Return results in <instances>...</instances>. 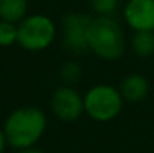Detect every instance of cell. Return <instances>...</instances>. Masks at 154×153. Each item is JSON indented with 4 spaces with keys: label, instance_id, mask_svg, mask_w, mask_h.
I'll use <instances>...</instances> for the list:
<instances>
[{
    "label": "cell",
    "instance_id": "1",
    "mask_svg": "<svg viewBox=\"0 0 154 153\" xmlns=\"http://www.w3.org/2000/svg\"><path fill=\"white\" fill-rule=\"evenodd\" d=\"M48 128L44 110L35 105H23L12 110L3 123V132L9 147L18 150L35 147Z\"/></svg>",
    "mask_w": 154,
    "mask_h": 153
},
{
    "label": "cell",
    "instance_id": "2",
    "mask_svg": "<svg viewBox=\"0 0 154 153\" xmlns=\"http://www.w3.org/2000/svg\"><path fill=\"white\" fill-rule=\"evenodd\" d=\"M88 50L106 62L118 60L126 51V36L112 17H93L88 29Z\"/></svg>",
    "mask_w": 154,
    "mask_h": 153
},
{
    "label": "cell",
    "instance_id": "3",
    "mask_svg": "<svg viewBox=\"0 0 154 153\" xmlns=\"http://www.w3.org/2000/svg\"><path fill=\"white\" fill-rule=\"evenodd\" d=\"M84 113L97 123L115 120L121 111L124 99L118 87L111 84H94L84 95Z\"/></svg>",
    "mask_w": 154,
    "mask_h": 153
},
{
    "label": "cell",
    "instance_id": "4",
    "mask_svg": "<svg viewBox=\"0 0 154 153\" xmlns=\"http://www.w3.org/2000/svg\"><path fill=\"white\" fill-rule=\"evenodd\" d=\"M17 44L26 51L39 53L50 48L57 36V26L45 14H32L18 24Z\"/></svg>",
    "mask_w": 154,
    "mask_h": 153
},
{
    "label": "cell",
    "instance_id": "5",
    "mask_svg": "<svg viewBox=\"0 0 154 153\" xmlns=\"http://www.w3.org/2000/svg\"><path fill=\"white\" fill-rule=\"evenodd\" d=\"M93 17L84 12H67L61 18L63 44L66 50L81 54L88 50V29Z\"/></svg>",
    "mask_w": 154,
    "mask_h": 153
},
{
    "label": "cell",
    "instance_id": "6",
    "mask_svg": "<svg viewBox=\"0 0 154 153\" xmlns=\"http://www.w3.org/2000/svg\"><path fill=\"white\" fill-rule=\"evenodd\" d=\"M51 113L61 122H76L84 114V96L73 87L61 84L57 87L50 99Z\"/></svg>",
    "mask_w": 154,
    "mask_h": 153
},
{
    "label": "cell",
    "instance_id": "7",
    "mask_svg": "<svg viewBox=\"0 0 154 153\" xmlns=\"http://www.w3.org/2000/svg\"><path fill=\"white\" fill-rule=\"evenodd\" d=\"M123 18L133 32H154V0H127Z\"/></svg>",
    "mask_w": 154,
    "mask_h": 153
},
{
    "label": "cell",
    "instance_id": "8",
    "mask_svg": "<svg viewBox=\"0 0 154 153\" xmlns=\"http://www.w3.org/2000/svg\"><path fill=\"white\" fill-rule=\"evenodd\" d=\"M118 90H120L124 102L138 104L148 96L150 83H148L147 77H144L141 74H129L120 81Z\"/></svg>",
    "mask_w": 154,
    "mask_h": 153
},
{
    "label": "cell",
    "instance_id": "9",
    "mask_svg": "<svg viewBox=\"0 0 154 153\" xmlns=\"http://www.w3.org/2000/svg\"><path fill=\"white\" fill-rule=\"evenodd\" d=\"M29 0H0V20L18 24L27 17Z\"/></svg>",
    "mask_w": 154,
    "mask_h": 153
},
{
    "label": "cell",
    "instance_id": "10",
    "mask_svg": "<svg viewBox=\"0 0 154 153\" xmlns=\"http://www.w3.org/2000/svg\"><path fill=\"white\" fill-rule=\"evenodd\" d=\"M130 48L139 59H148L154 54V32H133Z\"/></svg>",
    "mask_w": 154,
    "mask_h": 153
},
{
    "label": "cell",
    "instance_id": "11",
    "mask_svg": "<svg viewBox=\"0 0 154 153\" xmlns=\"http://www.w3.org/2000/svg\"><path fill=\"white\" fill-rule=\"evenodd\" d=\"M60 78L64 86H75L82 78V66L75 60H67L60 68Z\"/></svg>",
    "mask_w": 154,
    "mask_h": 153
},
{
    "label": "cell",
    "instance_id": "12",
    "mask_svg": "<svg viewBox=\"0 0 154 153\" xmlns=\"http://www.w3.org/2000/svg\"><path fill=\"white\" fill-rule=\"evenodd\" d=\"M18 41V26L15 23L0 20V47L8 48Z\"/></svg>",
    "mask_w": 154,
    "mask_h": 153
},
{
    "label": "cell",
    "instance_id": "13",
    "mask_svg": "<svg viewBox=\"0 0 154 153\" xmlns=\"http://www.w3.org/2000/svg\"><path fill=\"white\" fill-rule=\"evenodd\" d=\"M123 0H90V6L96 17H112Z\"/></svg>",
    "mask_w": 154,
    "mask_h": 153
},
{
    "label": "cell",
    "instance_id": "14",
    "mask_svg": "<svg viewBox=\"0 0 154 153\" xmlns=\"http://www.w3.org/2000/svg\"><path fill=\"white\" fill-rule=\"evenodd\" d=\"M8 147V143H6V137H5V132H3V128H0V153H5V149Z\"/></svg>",
    "mask_w": 154,
    "mask_h": 153
},
{
    "label": "cell",
    "instance_id": "15",
    "mask_svg": "<svg viewBox=\"0 0 154 153\" xmlns=\"http://www.w3.org/2000/svg\"><path fill=\"white\" fill-rule=\"evenodd\" d=\"M17 153H45L42 149H39V147H29V149H23V150H18Z\"/></svg>",
    "mask_w": 154,
    "mask_h": 153
}]
</instances>
